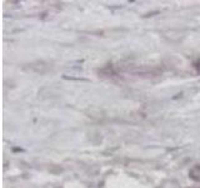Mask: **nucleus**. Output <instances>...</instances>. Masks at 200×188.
I'll return each instance as SVG.
<instances>
[{
	"mask_svg": "<svg viewBox=\"0 0 200 188\" xmlns=\"http://www.w3.org/2000/svg\"><path fill=\"white\" fill-rule=\"evenodd\" d=\"M189 177L193 179V181H200V166H194L190 172H189Z\"/></svg>",
	"mask_w": 200,
	"mask_h": 188,
	"instance_id": "obj_1",
	"label": "nucleus"
}]
</instances>
